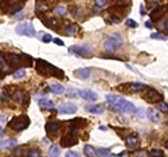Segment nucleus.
Segmentation results:
<instances>
[{
  "mask_svg": "<svg viewBox=\"0 0 168 157\" xmlns=\"http://www.w3.org/2000/svg\"><path fill=\"white\" fill-rule=\"evenodd\" d=\"M106 102H108V107L111 110H113L115 112H129V114H135L136 112V107L129 102L128 100L122 98V97H118V95L113 94H108L106 95Z\"/></svg>",
  "mask_w": 168,
  "mask_h": 157,
  "instance_id": "f257e3e1",
  "label": "nucleus"
},
{
  "mask_svg": "<svg viewBox=\"0 0 168 157\" xmlns=\"http://www.w3.org/2000/svg\"><path fill=\"white\" fill-rule=\"evenodd\" d=\"M37 72L41 74H44V76H53V77H63L65 76L63 70L58 69L56 66L45 62L42 59H38L37 60Z\"/></svg>",
  "mask_w": 168,
  "mask_h": 157,
  "instance_id": "f03ea898",
  "label": "nucleus"
},
{
  "mask_svg": "<svg viewBox=\"0 0 168 157\" xmlns=\"http://www.w3.org/2000/svg\"><path fill=\"white\" fill-rule=\"evenodd\" d=\"M29 125V118L27 115H18V117H14L13 119L8 122V126H10L13 131H24V129L28 128Z\"/></svg>",
  "mask_w": 168,
  "mask_h": 157,
  "instance_id": "7ed1b4c3",
  "label": "nucleus"
},
{
  "mask_svg": "<svg viewBox=\"0 0 168 157\" xmlns=\"http://www.w3.org/2000/svg\"><path fill=\"white\" fill-rule=\"evenodd\" d=\"M121 46H122V37L118 32H115L112 35V38H109V39H106L105 42H104V48H105L108 52L116 51L118 48H121Z\"/></svg>",
  "mask_w": 168,
  "mask_h": 157,
  "instance_id": "20e7f679",
  "label": "nucleus"
},
{
  "mask_svg": "<svg viewBox=\"0 0 168 157\" xmlns=\"http://www.w3.org/2000/svg\"><path fill=\"white\" fill-rule=\"evenodd\" d=\"M15 32L20 34V35H27V37H35V29H34L32 24H28V22H24V24H20V26L15 27Z\"/></svg>",
  "mask_w": 168,
  "mask_h": 157,
  "instance_id": "39448f33",
  "label": "nucleus"
},
{
  "mask_svg": "<svg viewBox=\"0 0 168 157\" xmlns=\"http://www.w3.org/2000/svg\"><path fill=\"white\" fill-rule=\"evenodd\" d=\"M144 100L150 102H160V100H163V95L156 90V88H149L147 93L144 94Z\"/></svg>",
  "mask_w": 168,
  "mask_h": 157,
  "instance_id": "423d86ee",
  "label": "nucleus"
},
{
  "mask_svg": "<svg viewBox=\"0 0 168 157\" xmlns=\"http://www.w3.org/2000/svg\"><path fill=\"white\" fill-rule=\"evenodd\" d=\"M79 143V139L74 138L73 133H67V135H65L62 138V140H60V145L65 147H69V146H74V145H77Z\"/></svg>",
  "mask_w": 168,
  "mask_h": 157,
  "instance_id": "0eeeda50",
  "label": "nucleus"
},
{
  "mask_svg": "<svg viewBox=\"0 0 168 157\" xmlns=\"http://www.w3.org/2000/svg\"><path fill=\"white\" fill-rule=\"evenodd\" d=\"M70 52H73L79 56H90L91 55V48L88 46H72L69 48Z\"/></svg>",
  "mask_w": 168,
  "mask_h": 157,
  "instance_id": "6e6552de",
  "label": "nucleus"
},
{
  "mask_svg": "<svg viewBox=\"0 0 168 157\" xmlns=\"http://www.w3.org/2000/svg\"><path fill=\"white\" fill-rule=\"evenodd\" d=\"M79 95L83 100H87V101H95V100L98 98V95L95 94L94 91H91V90H80Z\"/></svg>",
  "mask_w": 168,
  "mask_h": 157,
  "instance_id": "1a4fd4ad",
  "label": "nucleus"
},
{
  "mask_svg": "<svg viewBox=\"0 0 168 157\" xmlns=\"http://www.w3.org/2000/svg\"><path fill=\"white\" fill-rule=\"evenodd\" d=\"M25 0H8V6H10L11 13H17L21 10V7L24 6Z\"/></svg>",
  "mask_w": 168,
  "mask_h": 157,
  "instance_id": "9d476101",
  "label": "nucleus"
},
{
  "mask_svg": "<svg viewBox=\"0 0 168 157\" xmlns=\"http://www.w3.org/2000/svg\"><path fill=\"white\" fill-rule=\"evenodd\" d=\"M77 111V107L74 104H60L59 112L60 114H74Z\"/></svg>",
  "mask_w": 168,
  "mask_h": 157,
  "instance_id": "9b49d317",
  "label": "nucleus"
},
{
  "mask_svg": "<svg viewBox=\"0 0 168 157\" xmlns=\"http://www.w3.org/2000/svg\"><path fill=\"white\" fill-rule=\"evenodd\" d=\"M126 145H128L129 149H136L140 145V140L136 135H130L126 138Z\"/></svg>",
  "mask_w": 168,
  "mask_h": 157,
  "instance_id": "f8f14e48",
  "label": "nucleus"
},
{
  "mask_svg": "<svg viewBox=\"0 0 168 157\" xmlns=\"http://www.w3.org/2000/svg\"><path fill=\"white\" fill-rule=\"evenodd\" d=\"M45 128H46V132L49 135H51V133L53 135V133H56V132L60 129V124H59L58 121H52V122H48Z\"/></svg>",
  "mask_w": 168,
  "mask_h": 157,
  "instance_id": "ddd939ff",
  "label": "nucleus"
},
{
  "mask_svg": "<svg viewBox=\"0 0 168 157\" xmlns=\"http://www.w3.org/2000/svg\"><path fill=\"white\" fill-rule=\"evenodd\" d=\"M146 115H147V118H149L151 122H160V114H158V111H156V110H147V112H146Z\"/></svg>",
  "mask_w": 168,
  "mask_h": 157,
  "instance_id": "4468645a",
  "label": "nucleus"
},
{
  "mask_svg": "<svg viewBox=\"0 0 168 157\" xmlns=\"http://www.w3.org/2000/svg\"><path fill=\"white\" fill-rule=\"evenodd\" d=\"M49 90H51L52 93H55V94H63V93L66 91L65 87H63L62 84H59V83H52L51 86H49Z\"/></svg>",
  "mask_w": 168,
  "mask_h": 157,
  "instance_id": "2eb2a0df",
  "label": "nucleus"
},
{
  "mask_svg": "<svg viewBox=\"0 0 168 157\" xmlns=\"http://www.w3.org/2000/svg\"><path fill=\"white\" fill-rule=\"evenodd\" d=\"M38 104H39L41 108H48V110H53V102L48 98H39L38 100Z\"/></svg>",
  "mask_w": 168,
  "mask_h": 157,
  "instance_id": "dca6fc26",
  "label": "nucleus"
},
{
  "mask_svg": "<svg viewBox=\"0 0 168 157\" xmlns=\"http://www.w3.org/2000/svg\"><path fill=\"white\" fill-rule=\"evenodd\" d=\"M163 13H164V7H163V6L156 7L154 10H151V20H153V21L158 20L160 19V15H163Z\"/></svg>",
  "mask_w": 168,
  "mask_h": 157,
  "instance_id": "f3484780",
  "label": "nucleus"
},
{
  "mask_svg": "<svg viewBox=\"0 0 168 157\" xmlns=\"http://www.w3.org/2000/svg\"><path fill=\"white\" fill-rule=\"evenodd\" d=\"M76 76L79 77V79H88V77H90V69L81 67V69L76 70Z\"/></svg>",
  "mask_w": 168,
  "mask_h": 157,
  "instance_id": "a211bd4d",
  "label": "nucleus"
},
{
  "mask_svg": "<svg viewBox=\"0 0 168 157\" xmlns=\"http://www.w3.org/2000/svg\"><path fill=\"white\" fill-rule=\"evenodd\" d=\"M37 10H38V13H46L48 10H49V3H45L44 0H38L37 2Z\"/></svg>",
  "mask_w": 168,
  "mask_h": 157,
  "instance_id": "6ab92c4d",
  "label": "nucleus"
},
{
  "mask_svg": "<svg viewBox=\"0 0 168 157\" xmlns=\"http://www.w3.org/2000/svg\"><path fill=\"white\" fill-rule=\"evenodd\" d=\"M14 146H17V140L15 139H8V140H2V149H6V150H8V149H11V147H14Z\"/></svg>",
  "mask_w": 168,
  "mask_h": 157,
  "instance_id": "aec40b11",
  "label": "nucleus"
},
{
  "mask_svg": "<svg viewBox=\"0 0 168 157\" xmlns=\"http://www.w3.org/2000/svg\"><path fill=\"white\" fill-rule=\"evenodd\" d=\"M14 98H15V101L18 102V104H27L25 94H24V91H21V90H17V91H15Z\"/></svg>",
  "mask_w": 168,
  "mask_h": 157,
  "instance_id": "412c9836",
  "label": "nucleus"
},
{
  "mask_svg": "<svg viewBox=\"0 0 168 157\" xmlns=\"http://www.w3.org/2000/svg\"><path fill=\"white\" fill-rule=\"evenodd\" d=\"M8 69H10V66L4 60V53H2V56H0V70H2V74H4V72L7 73Z\"/></svg>",
  "mask_w": 168,
  "mask_h": 157,
  "instance_id": "4be33fe9",
  "label": "nucleus"
},
{
  "mask_svg": "<svg viewBox=\"0 0 168 157\" xmlns=\"http://www.w3.org/2000/svg\"><path fill=\"white\" fill-rule=\"evenodd\" d=\"M87 110L91 114H97V115H101L104 112V108L101 105H90V107H87Z\"/></svg>",
  "mask_w": 168,
  "mask_h": 157,
  "instance_id": "5701e85b",
  "label": "nucleus"
},
{
  "mask_svg": "<svg viewBox=\"0 0 168 157\" xmlns=\"http://www.w3.org/2000/svg\"><path fill=\"white\" fill-rule=\"evenodd\" d=\"M129 87L132 91H142L143 88H146V86L142 83H129Z\"/></svg>",
  "mask_w": 168,
  "mask_h": 157,
  "instance_id": "b1692460",
  "label": "nucleus"
},
{
  "mask_svg": "<svg viewBox=\"0 0 168 157\" xmlns=\"http://www.w3.org/2000/svg\"><path fill=\"white\" fill-rule=\"evenodd\" d=\"M84 154H86V156H95V154H97V150L92 146H90V145H86V146H84Z\"/></svg>",
  "mask_w": 168,
  "mask_h": 157,
  "instance_id": "393cba45",
  "label": "nucleus"
},
{
  "mask_svg": "<svg viewBox=\"0 0 168 157\" xmlns=\"http://www.w3.org/2000/svg\"><path fill=\"white\" fill-rule=\"evenodd\" d=\"M59 153H60V147L59 146L53 145V146L49 147V154H51V156H59Z\"/></svg>",
  "mask_w": 168,
  "mask_h": 157,
  "instance_id": "a878e982",
  "label": "nucleus"
},
{
  "mask_svg": "<svg viewBox=\"0 0 168 157\" xmlns=\"http://www.w3.org/2000/svg\"><path fill=\"white\" fill-rule=\"evenodd\" d=\"M13 76H14L15 79H22V77L25 76V70L24 69H17L14 73H13Z\"/></svg>",
  "mask_w": 168,
  "mask_h": 157,
  "instance_id": "bb28decb",
  "label": "nucleus"
},
{
  "mask_svg": "<svg viewBox=\"0 0 168 157\" xmlns=\"http://www.w3.org/2000/svg\"><path fill=\"white\" fill-rule=\"evenodd\" d=\"M55 13L58 15H66V13H67V10H66L63 6H58V7L55 9Z\"/></svg>",
  "mask_w": 168,
  "mask_h": 157,
  "instance_id": "cd10ccee",
  "label": "nucleus"
},
{
  "mask_svg": "<svg viewBox=\"0 0 168 157\" xmlns=\"http://www.w3.org/2000/svg\"><path fill=\"white\" fill-rule=\"evenodd\" d=\"M48 21H49V22H46V26L48 27H51V28H58V27H59V21H56V20L55 19H52V20H48Z\"/></svg>",
  "mask_w": 168,
  "mask_h": 157,
  "instance_id": "c85d7f7f",
  "label": "nucleus"
},
{
  "mask_svg": "<svg viewBox=\"0 0 168 157\" xmlns=\"http://www.w3.org/2000/svg\"><path fill=\"white\" fill-rule=\"evenodd\" d=\"M97 154H99V156H111V150L109 149H98L97 150Z\"/></svg>",
  "mask_w": 168,
  "mask_h": 157,
  "instance_id": "c756f323",
  "label": "nucleus"
},
{
  "mask_svg": "<svg viewBox=\"0 0 168 157\" xmlns=\"http://www.w3.org/2000/svg\"><path fill=\"white\" fill-rule=\"evenodd\" d=\"M158 110L168 114V104L167 102H158Z\"/></svg>",
  "mask_w": 168,
  "mask_h": 157,
  "instance_id": "7c9ffc66",
  "label": "nucleus"
},
{
  "mask_svg": "<svg viewBox=\"0 0 168 157\" xmlns=\"http://www.w3.org/2000/svg\"><path fill=\"white\" fill-rule=\"evenodd\" d=\"M74 31H76V27H74L73 24H70V26L66 27V34H67V35H73Z\"/></svg>",
  "mask_w": 168,
  "mask_h": 157,
  "instance_id": "2f4dec72",
  "label": "nucleus"
},
{
  "mask_svg": "<svg viewBox=\"0 0 168 157\" xmlns=\"http://www.w3.org/2000/svg\"><path fill=\"white\" fill-rule=\"evenodd\" d=\"M151 38H153V39L167 41V35H163V34H151Z\"/></svg>",
  "mask_w": 168,
  "mask_h": 157,
  "instance_id": "473e14b6",
  "label": "nucleus"
},
{
  "mask_svg": "<svg viewBox=\"0 0 168 157\" xmlns=\"http://www.w3.org/2000/svg\"><path fill=\"white\" fill-rule=\"evenodd\" d=\"M27 156H31V157H38V156H41V153H39V150L32 149V150H28V152H27Z\"/></svg>",
  "mask_w": 168,
  "mask_h": 157,
  "instance_id": "72a5a7b5",
  "label": "nucleus"
},
{
  "mask_svg": "<svg viewBox=\"0 0 168 157\" xmlns=\"http://www.w3.org/2000/svg\"><path fill=\"white\" fill-rule=\"evenodd\" d=\"M106 3H108V0H95L97 7H104V6H106Z\"/></svg>",
  "mask_w": 168,
  "mask_h": 157,
  "instance_id": "f704fd0d",
  "label": "nucleus"
},
{
  "mask_svg": "<svg viewBox=\"0 0 168 157\" xmlns=\"http://www.w3.org/2000/svg\"><path fill=\"white\" fill-rule=\"evenodd\" d=\"M150 154H151V156H156V157L164 156V153H163V150H151V152H150Z\"/></svg>",
  "mask_w": 168,
  "mask_h": 157,
  "instance_id": "c9c22d12",
  "label": "nucleus"
},
{
  "mask_svg": "<svg viewBox=\"0 0 168 157\" xmlns=\"http://www.w3.org/2000/svg\"><path fill=\"white\" fill-rule=\"evenodd\" d=\"M126 24H128V27H132V28H136V27H137V24L135 22V20H132V19L126 20Z\"/></svg>",
  "mask_w": 168,
  "mask_h": 157,
  "instance_id": "e433bc0d",
  "label": "nucleus"
},
{
  "mask_svg": "<svg viewBox=\"0 0 168 157\" xmlns=\"http://www.w3.org/2000/svg\"><path fill=\"white\" fill-rule=\"evenodd\" d=\"M7 100H8V94L3 90V91H2V101H7Z\"/></svg>",
  "mask_w": 168,
  "mask_h": 157,
  "instance_id": "4c0bfd02",
  "label": "nucleus"
},
{
  "mask_svg": "<svg viewBox=\"0 0 168 157\" xmlns=\"http://www.w3.org/2000/svg\"><path fill=\"white\" fill-rule=\"evenodd\" d=\"M136 115H137V117H140V118H142V117H144V111H143V110H140V108H139V110H136Z\"/></svg>",
  "mask_w": 168,
  "mask_h": 157,
  "instance_id": "58836bf2",
  "label": "nucleus"
},
{
  "mask_svg": "<svg viewBox=\"0 0 168 157\" xmlns=\"http://www.w3.org/2000/svg\"><path fill=\"white\" fill-rule=\"evenodd\" d=\"M66 156H67V157H77V153H76V152H72V150H69V152L66 153Z\"/></svg>",
  "mask_w": 168,
  "mask_h": 157,
  "instance_id": "ea45409f",
  "label": "nucleus"
},
{
  "mask_svg": "<svg viewBox=\"0 0 168 157\" xmlns=\"http://www.w3.org/2000/svg\"><path fill=\"white\" fill-rule=\"evenodd\" d=\"M42 41H44V42H49V41H52V37L51 35H44V37H42Z\"/></svg>",
  "mask_w": 168,
  "mask_h": 157,
  "instance_id": "a19ab883",
  "label": "nucleus"
},
{
  "mask_svg": "<svg viewBox=\"0 0 168 157\" xmlns=\"http://www.w3.org/2000/svg\"><path fill=\"white\" fill-rule=\"evenodd\" d=\"M53 42H55L56 45H59V46H63V45H65V44H63V41H62V39H59V38L53 39Z\"/></svg>",
  "mask_w": 168,
  "mask_h": 157,
  "instance_id": "79ce46f5",
  "label": "nucleus"
},
{
  "mask_svg": "<svg viewBox=\"0 0 168 157\" xmlns=\"http://www.w3.org/2000/svg\"><path fill=\"white\" fill-rule=\"evenodd\" d=\"M109 20H111V22H119V17H115V15H111Z\"/></svg>",
  "mask_w": 168,
  "mask_h": 157,
  "instance_id": "37998d69",
  "label": "nucleus"
},
{
  "mask_svg": "<svg viewBox=\"0 0 168 157\" xmlns=\"http://www.w3.org/2000/svg\"><path fill=\"white\" fill-rule=\"evenodd\" d=\"M67 94H69L70 97H72V95H73V97H74V95H77V94H79V93H76V91H74V90H69V91H67Z\"/></svg>",
  "mask_w": 168,
  "mask_h": 157,
  "instance_id": "c03bdc74",
  "label": "nucleus"
},
{
  "mask_svg": "<svg viewBox=\"0 0 168 157\" xmlns=\"http://www.w3.org/2000/svg\"><path fill=\"white\" fill-rule=\"evenodd\" d=\"M146 27H147V28H153V22H149V21H147L146 22Z\"/></svg>",
  "mask_w": 168,
  "mask_h": 157,
  "instance_id": "a18cd8bd",
  "label": "nucleus"
},
{
  "mask_svg": "<svg viewBox=\"0 0 168 157\" xmlns=\"http://www.w3.org/2000/svg\"><path fill=\"white\" fill-rule=\"evenodd\" d=\"M140 14H142V15H144V14H146V11H144V7H143V6L140 7Z\"/></svg>",
  "mask_w": 168,
  "mask_h": 157,
  "instance_id": "49530a36",
  "label": "nucleus"
},
{
  "mask_svg": "<svg viewBox=\"0 0 168 157\" xmlns=\"http://www.w3.org/2000/svg\"><path fill=\"white\" fill-rule=\"evenodd\" d=\"M164 28L168 31V20H165V22H164Z\"/></svg>",
  "mask_w": 168,
  "mask_h": 157,
  "instance_id": "de8ad7c7",
  "label": "nucleus"
},
{
  "mask_svg": "<svg viewBox=\"0 0 168 157\" xmlns=\"http://www.w3.org/2000/svg\"><path fill=\"white\" fill-rule=\"evenodd\" d=\"M118 156H121V157H125V156H126V152H122V153H119V154H118Z\"/></svg>",
  "mask_w": 168,
  "mask_h": 157,
  "instance_id": "09e8293b",
  "label": "nucleus"
},
{
  "mask_svg": "<svg viewBox=\"0 0 168 157\" xmlns=\"http://www.w3.org/2000/svg\"><path fill=\"white\" fill-rule=\"evenodd\" d=\"M165 147H167V149H168V140H167V142H165Z\"/></svg>",
  "mask_w": 168,
  "mask_h": 157,
  "instance_id": "8fccbe9b",
  "label": "nucleus"
},
{
  "mask_svg": "<svg viewBox=\"0 0 168 157\" xmlns=\"http://www.w3.org/2000/svg\"><path fill=\"white\" fill-rule=\"evenodd\" d=\"M3 2H4V0H2V3H3Z\"/></svg>",
  "mask_w": 168,
  "mask_h": 157,
  "instance_id": "3c124183",
  "label": "nucleus"
}]
</instances>
